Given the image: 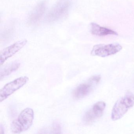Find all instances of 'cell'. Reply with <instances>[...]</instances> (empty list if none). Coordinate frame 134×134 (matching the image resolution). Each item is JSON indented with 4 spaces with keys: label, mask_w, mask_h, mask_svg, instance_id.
Wrapping results in <instances>:
<instances>
[{
    "label": "cell",
    "mask_w": 134,
    "mask_h": 134,
    "mask_svg": "<svg viewBox=\"0 0 134 134\" xmlns=\"http://www.w3.org/2000/svg\"><path fill=\"white\" fill-rule=\"evenodd\" d=\"M26 40H21L3 49L0 53V65L2 66L9 58L13 56L26 44Z\"/></svg>",
    "instance_id": "52a82bcc"
},
{
    "label": "cell",
    "mask_w": 134,
    "mask_h": 134,
    "mask_svg": "<svg viewBox=\"0 0 134 134\" xmlns=\"http://www.w3.org/2000/svg\"><path fill=\"white\" fill-rule=\"evenodd\" d=\"M34 111L30 108L24 109L18 117L12 121L11 130L14 133H20L30 127L34 119Z\"/></svg>",
    "instance_id": "6da1fadb"
},
{
    "label": "cell",
    "mask_w": 134,
    "mask_h": 134,
    "mask_svg": "<svg viewBox=\"0 0 134 134\" xmlns=\"http://www.w3.org/2000/svg\"><path fill=\"white\" fill-rule=\"evenodd\" d=\"M134 105V94L127 92L115 103L112 109L111 119L114 121L121 119Z\"/></svg>",
    "instance_id": "7a4b0ae2"
},
{
    "label": "cell",
    "mask_w": 134,
    "mask_h": 134,
    "mask_svg": "<svg viewBox=\"0 0 134 134\" xmlns=\"http://www.w3.org/2000/svg\"><path fill=\"white\" fill-rule=\"evenodd\" d=\"M21 65V63L18 61L12 62L7 65L4 66L0 71V80H1L15 71L18 69Z\"/></svg>",
    "instance_id": "8fae6325"
},
{
    "label": "cell",
    "mask_w": 134,
    "mask_h": 134,
    "mask_svg": "<svg viewBox=\"0 0 134 134\" xmlns=\"http://www.w3.org/2000/svg\"><path fill=\"white\" fill-rule=\"evenodd\" d=\"M4 132L3 128L2 125H1V127H0V134H4Z\"/></svg>",
    "instance_id": "5bb4252c"
},
{
    "label": "cell",
    "mask_w": 134,
    "mask_h": 134,
    "mask_svg": "<svg viewBox=\"0 0 134 134\" xmlns=\"http://www.w3.org/2000/svg\"><path fill=\"white\" fill-rule=\"evenodd\" d=\"M122 49V46L118 43L96 44L93 47L91 52V55L92 56L105 58L115 54Z\"/></svg>",
    "instance_id": "5b68a950"
},
{
    "label": "cell",
    "mask_w": 134,
    "mask_h": 134,
    "mask_svg": "<svg viewBox=\"0 0 134 134\" xmlns=\"http://www.w3.org/2000/svg\"><path fill=\"white\" fill-rule=\"evenodd\" d=\"M101 80V76L100 75L94 76L91 77L89 79V81L94 84H97L99 83Z\"/></svg>",
    "instance_id": "4fadbf2b"
},
{
    "label": "cell",
    "mask_w": 134,
    "mask_h": 134,
    "mask_svg": "<svg viewBox=\"0 0 134 134\" xmlns=\"http://www.w3.org/2000/svg\"><path fill=\"white\" fill-rule=\"evenodd\" d=\"M69 0H60L55 4L48 13L47 20L49 22L58 21L65 16L70 7Z\"/></svg>",
    "instance_id": "277c9868"
},
{
    "label": "cell",
    "mask_w": 134,
    "mask_h": 134,
    "mask_svg": "<svg viewBox=\"0 0 134 134\" xmlns=\"http://www.w3.org/2000/svg\"><path fill=\"white\" fill-rule=\"evenodd\" d=\"M106 107V103L103 101L97 102L85 114L83 121L85 124H91L102 116Z\"/></svg>",
    "instance_id": "8992f818"
},
{
    "label": "cell",
    "mask_w": 134,
    "mask_h": 134,
    "mask_svg": "<svg viewBox=\"0 0 134 134\" xmlns=\"http://www.w3.org/2000/svg\"><path fill=\"white\" fill-rule=\"evenodd\" d=\"M93 83L89 81L88 83L80 85L73 91L74 98L76 99H80L87 96L92 91Z\"/></svg>",
    "instance_id": "9c48e42d"
},
{
    "label": "cell",
    "mask_w": 134,
    "mask_h": 134,
    "mask_svg": "<svg viewBox=\"0 0 134 134\" xmlns=\"http://www.w3.org/2000/svg\"><path fill=\"white\" fill-rule=\"evenodd\" d=\"M29 80L28 77L22 76L6 84L0 90V102L7 99L13 93L22 87Z\"/></svg>",
    "instance_id": "3957f363"
},
{
    "label": "cell",
    "mask_w": 134,
    "mask_h": 134,
    "mask_svg": "<svg viewBox=\"0 0 134 134\" xmlns=\"http://www.w3.org/2000/svg\"><path fill=\"white\" fill-rule=\"evenodd\" d=\"M46 8L45 2H41L38 4L30 14L29 18V22L30 24L37 23L42 18Z\"/></svg>",
    "instance_id": "ba28073f"
},
{
    "label": "cell",
    "mask_w": 134,
    "mask_h": 134,
    "mask_svg": "<svg viewBox=\"0 0 134 134\" xmlns=\"http://www.w3.org/2000/svg\"><path fill=\"white\" fill-rule=\"evenodd\" d=\"M90 30L92 34L98 36H105L108 35L118 36V34L112 30L102 27L95 23L90 24Z\"/></svg>",
    "instance_id": "30bf717a"
},
{
    "label": "cell",
    "mask_w": 134,
    "mask_h": 134,
    "mask_svg": "<svg viewBox=\"0 0 134 134\" xmlns=\"http://www.w3.org/2000/svg\"><path fill=\"white\" fill-rule=\"evenodd\" d=\"M52 131L54 133H61L62 127L60 123L58 121H54L53 122L52 126Z\"/></svg>",
    "instance_id": "7c38bea8"
}]
</instances>
